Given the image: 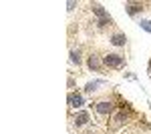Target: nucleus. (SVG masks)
I'll list each match as a JSON object with an SVG mask.
<instances>
[{"label": "nucleus", "instance_id": "obj_5", "mask_svg": "<svg viewBox=\"0 0 151 134\" xmlns=\"http://www.w3.org/2000/svg\"><path fill=\"white\" fill-rule=\"evenodd\" d=\"M87 122H89V112H79V114L75 116V124H77V126H85Z\"/></svg>", "mask_w": 151, "mask_h": 134}, {"label": "nucleus", "instance_id": "obj_4", "mask_svg": "<svg viewBox=\"0 0 151 134\" xmlns=\"http://www.w3.org/2000/svg\"><path fill=\"white\" fill-rule=\"evenodd\" d=\"M69 106H73V108H81V106H83V96H81V94L70 92V94H69Z\"/></svg>", "mask_w": 151, "mask_h": 134}, {"label": "nucleus", "instance_id": "obj_7", "mask_svg": "<svg viewBox=\"0 0 151 134\" xmlns=\"http://www.w3.org/2000/svg\"><path fill=\"white\" fill-rule=\"evenodd\" d=\"M125 6H127V12H129V14H137L139 10H143V8H141V4H131V2H127Z\"/></svg>", "mask_w": 151, "mask_h": 134}, {"label": "nucleus", "instance_id": "obj_8", "mask_svg": "<svg viewBox=\"0 0 151 134\" xmlns=\"http://www.w3.org/2000/svg\"><path fill=\"white\" fill-rule=\"evenodd\" d=\"M70 62L81 64V52H79V50H73V52H70Z\"/></svg>", "mask_w": 151, "mask_h": 134}, {"label": "nucleus", "instance_id": "obj_3", "mask_svg": "<svg viewBox=\"0 0 151 134\" xmlns=\"http://www.w3.org/2000/svg\"><path fill=\"white\" fill-rule=\"evenodd\" d=\"M95 108H97L99 114H111V112H113V104H111V102H107V100H101V102H97V104H95Z\"/></svg>", "mask_w": 151, "mask_h": 134}, {"label": "nucleus", "instance_id": "obj_2", "mask_svg": "<svg viewBox=\"0 0 151 134\" xmlns=\"http://www.w3.org/2000/svg\"><path fill=\"white\" fill-rule=\"evenodd\" d=\"M93 12L99 16V18H101V20H99V24H101V26H105V24L109 22V16H107V12L103 10V6H101V4H93Z\"/></svg>", "mask_w": 151, "mask_h": 134}, {"label": "nucleus", "instance_id": "obj_6", "mask_svg": "<svg viewBox=\"0 0 151 134\" xmlns=\"http://www.w3.org/2000/svg\"><path fill=\"white\" fill-rule=\"evenodd\" d=\"M125 42H127L125 34H115V36L111 38V44H115V46H125Z\"/></svg>", "mask_w": 151, "mask_h": 134}, {"label": "nucleus", "instance_id": "obj_11", "mask_svg": "<svg viewBox=\"0 0 151 134\" xmlns=\"http://www.w3.org/2000/svg\"><path fill=\"white\" fill-rule=\"evenodd\" d=\"M99 84H101V82H89V84H87V88H85V92H95Z\"/></svg>", "mask_w": 151, "mask_h": 134}, {"label": "nucleus", "instance_id": "obj_9", "mask_svg": "<svg viewBox=\"0 0 151 134\" xmlns=\"http://www.w3.org/2000/svg\"><path fill=\"white\" fill-rule=\"evenodd\" d=\"M89 66L93 68V70H99V68H101V62H99L95 56H91V58H89Z\"/></svg>", "mask_w": 151, "mask_h": 134}, {"label": "nucleus", "instance_id": "obj_10", "mask_svg": "<svg viewBox=\"0 0 151 134\" xmlns=\"http://www.w3.org/2000/svg\"><path fill=\"white\" fill-rule=\"evenodd\" d=\"M139 26L143 28V30H145V32H149V34H151V22H149V20H141Z\"/></svg>", "mask_w": 151, "mask_h": 134}, {"label": "nucleus", "instance_id": "obj_1", "mask_svg": "<svg viewBox=\"0 0 151 134\" xmlns=\"http://www.w3.org/2000/svg\"><path fill=\"white\" fill-rule=\"evenodd\" d=\"M103 64H105V66H109V68H121V66H125V56H121V54H107L103 58Z\"/></svg>", "mask_w": 151, "mask_h": 134}]
</instances>
